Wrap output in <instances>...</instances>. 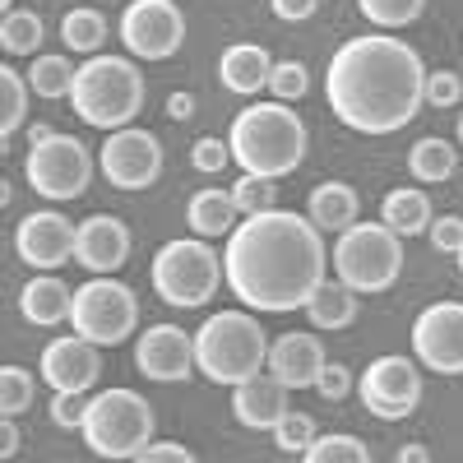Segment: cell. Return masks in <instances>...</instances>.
Segmentation results:
<instances>
[{
	"label": "cell",
	"mask_w": 463,
	"mask_h": 463,
	"mask_svg": "<svg viewBox=\"0 0 463 463\" xmlns=\"http://www.w3.org/2000/svg\"><path fill=\"white\" fill-rule=\"evenodd\" d=\"M135 463H195V454H190L181 440H158V445H144V454L135 458Z\"/></svg>",
	"instance_id": "cell-43"
},
{
	"label": "cell",
	"mask_w": 463,
	"mask_h": 463,
	"mask_svg": "<svg viewBox=\"0 0 463 463\" xmlns=\"http://www.w3.org/2000/svg\"><path fill=\"white\" fill-rule=\"evenodd\" d=\"M269 362V334L250 311H213L195 329V366L213 384H241Z\"/></svg>",
	"instance_id": "cell-5"
},
{
	"label": "cell",
	"mask_w": 463,
	"mask_h": 463,
	"mask_svg": "<svg viewBox=\"0 0 463 463\" xmlns=\"http://www.w3.org/2000/svg\"><path fill=\"white\" fill-rule=\"evenodd\" d=\"M316 394L329 399V403L347 399V394H353V371H347L343 362H325V371H320V380H316Z\"/></svg>",
	"instance_id": "cell-41"
},
{
	"label": "cell",
	"mask_w": 463,
	"mask_h": 463,
	"mask_svg": "<svg viewBox=\"0 0 463 463\" xmlns=\"http://www.w3.org/2000/svg\"><path fill=\"white\" fill-rule=\"evenodd\" d=\"M74 311V288L61 283V274H37L19 292V316L37 329H56Z\"/></svg>",
	"instance_id": "cell-22"
},
{
	"label": "cell",
	"mask_w": 463,
	"mask_h": 463,
	"mask_svg": "<svg viewBox=\"0 0 463 463\" xmlns=\"http://www.w3.org/2000/svg\"><path fill=\"white\" fill-rule=\"evenodd\" d=\"M427 102L440 107V111L458 107L463 102V74H454V70H427Z\"/></svg>",
	"instance_id": "cell-39"
},
{
	"label": "cell",
	"mask_w": 463,
	"mask_h": 463,
	"mask_svg": "<svg viewBox=\"0 0 463 463\" xmlns=\"http://www.w3.org/2000/svg\"><path fill=\"white\" fill-rule=\"evenodd\" d=\"M431 246L440 250V255H458V246H463V218L458 213H445V218H431Z\"/></svg>",
	"instance_id": "cell-42"
},
{
	"label": "cell",
	"mask_w": 463,
	"mask_h": 463,
	"mask_svg": "<svg viewBox=\"0 0 463 463\" xmlns=\"http://www.w3.org/2000/svg\"><path fill=\"white\" fill-rule=\"evenodd\" d=\"M74 246H80V222L56 209H37L14 227V255L37 274H61L65 264H74Z\"/></svg>",
	"instance_id": "cell-14"
},
{
	"label": "cell",
	"mask_w": 463,
	"mask_h": 463,
	"mask_svg": "<svg viewBox=\"0 0 463 463\" xmlns=\"http://www.w3.org/2000/svg\"><path fill=\"white\" fill-rule=\"evenodd\" d=\"M61 43H65L70 52H80V56H98L102 43H107V19H102V10H93V5L70 10V14L61 19Z\"/></svg>",
	"instance_id": "cell-28"
},
{
	"label": "cell",
	"mask_w": 463,
	"mask_h": 463,
	"mask_svg": "<svg viewBox=\"0 0 463 463\" xmlns=\"http://www.w3.org/2000/svg\"><path fill=\"white\" fill-rule=\"evenodd\" d=\"M89 417V394H52V427L56 431H84Z\"/></svg>",
	"instance_id": "cell-38"
},
{
	"label": "cell",
	"mask_w": 463,
	"mask_h": 463,
	"mask_svg": "<svg viewBox=\"0 0 463 463\" xmlns=\"http://www.w3.org/2000/svg\"><path fill=\"white\" fill-rule=\"evenodd\" d=\"M269 436H274L279 454H301L306 445L316 440V421L306 417V412H297V408H288V412H283V421H279V427L269 431Z\"/></svg>",
	"instance_id": "cell-37"
},
{
	"label": "cell",
	"mask_w": 463,
	"mask_h": 463,
	"mask_svg": "<svg viewBox=\"0 0 463 463\" xmlns=\"http://www.w3.org/2000/svg\"><path fill=\"white\" fill-rule=\"evenodd\" d=\"M269 93L279 102H297L311 93V70L301 61H274V74H269Z\"/></svg>",
	"instance_id": "cell-36"
},
{
	"label": "cell",
	"mask_w": 463,
	"mask_h": 463,
	"mask_svg": "<svg viewBox=\"0 0 463 463\" xmlns=\"http://www.w3.org/2000/svg\"><path fill=\"white\" fill-rule=\"evenodd\" d=\"M288 394L292 390L274 371H260V375H250L241 384H232V417H237L246 431H274L283 421V412L292 408Z\"/></svg>",
	"instance_id": "cell-19"
},
{
	"label": "cell",
	"mask_w": 463,
	"mask_h": 463,
	"mask_svg": "<svg viewBox=\"0 0 463 463\" xmlns=\"http://www.w3.org/2000/svg\"><path fill=\"white\" fill-rule=\"evenodd\" d=\"M325 232L292 209L246 213L241 227L227 232L222 283L241 297L246 311H306V301L329 279Z\"/></svg>",
	"instance_id": "cell-1"
},
{
	"label": "cell",
	"mask_w": 463,
	"mask_h": 463,
	"mask_svg": "<svg viewBox=\"0 0 463 463\" xmlns=\"http://www.w3.org/2000/svg\"><path fill=\"white\" fill-rule=\"evenodd\" d=\"M227 148L232 163L250 176H269L283 181L301 167L306 158V121L292 111V102H250L227 130Z\"/></svg>",
	"instance_id": "cell-3"
},
{
	"label": "cell",
	"mask_w": 463,
	"mask_h": 463,
	"mask_svg": "<svg viewBox=\"0 0 463 463\" xmlns=\"http://www.w3.org/2000/svg\"><path fill=\"white\" fill-rule=\"evenodd\" d=\"M269 10H274V19H283V24H306V19H316L320 0H269Z\"/></svg>",
	"instance_id": "cell-44"
},
{
	"label": "cell",
	"mask_w": 463,
	"mask_h": 463,
	"mask_svg": "<svg viewBox=\"0 0 463 463\" xmlns=\"http://www.w3.org/2000/svg\"><path fill=\"white\" fill-rule=\"evenodd\" d=\"M43 14L33 10H10L0 14V47H5V56H37V47H43Z\"/></svg>",
	"instance_id": "cell-29"
},
{
	"label": "cell",
	"mask_w": 463,
	"mask_h": 463,
	"mask_svg": "<svg viewBox=\"0 0 463 463\" xmlns=\"http://www.w3.org/2000/svg\"><path fill=\"white\" fill-rule=\"evenodd\" d=\"M357 10L366 14V24H375L380 33H394L421 19L427 0H357Z\"/></svg>",
	"instance_id": "cell-33"
},
{
	"label": "cell",
	"mask_w": 463,
	"mask_h": 463,
	"mask_svg": "<svg viewBox=\"0 0 463 463\" xmlns=\"http://www.w3.org/2000/svg\"><path fill=\"white\" fill-rule=\"evenodd\" d=\"M334 279H343L357 297L366 292H390L403 274V237L390 232L384 222H353L338 232V241L329 250Z\"/></svg>",
	"instance_id": "cell-6"
},
{
	"label": "cell",
	"mask_w": 463,
	"mask_h": 463,
	"mask_svg": "<svg viewBox=\"0 0 463 463\" xmlns=\"http://www.w3.org/2000/svg\"><path fill=\"white\" fill-rule=\"evenodd\" d=\"M431 218L436 213H431V200L421 185H399L380 200V222L390 232H399V237H421L431 227Z\"/></svg>",
	"instance_id": "cell-26"
},
{
	"label": "cell",
	"mask_w": 463,
	"mask_h": 463,
	"mask_svg": "<svg viewBox=\"0 0 463 463\" xmlns=\"http://www.w3.org/2000/svg\"><path fill=\"white\" fill-rule=\"evenodd\" d=\"M37 371L43 380L52 384V394H89L98 375H102V353L98 343L84 338V334H61L43 347V357H37Z\"/></svg>",
	"instance_id": "cell-17"
},
{
	"label": "cell",
	"mask_w": 463,
	"mask_h": 463,
	"mask_svg": "<svg viewBox=\"0 0 463 463\" xmlns=\"http://www.w3.org/2000/svg\"><path fill=\"white\" fill-rule=\"evenodd\" d=\"M185 227L195 232V237H204V241H213V237L227 241V232L237 227V204H232V190H213V185L195 190V195H190V204H185Z\"/></svg>",
	"instance_id": "cell-25"
},
{
	"label": "cell",
	"mask_w": 463,
	"mask_h": 463,
	"mask_svg": "<svg viewBox=\"0 0 463 463\" xmlns=\"http://www.w3.org/2000/svg\"><path fill=\"white\" fill-rule=\"evenodd\" d=\"M329 111L357 135H394L427 107V65L417 47L390 33L343 43L325 70Z\"/></svg>",
	"instance_id": "cell-2"
},
{
	"label": "cell",
	"mask_w": 463,
	"mask_h": 463,
	"mask_svg": "<svg viewBox=\"0 0 463 463\" xmlns=\"http://www.w3.org/2000/svg\"><path fill=\"white\" fill-rule=\"evenodd\" d=\"M70 325H74V334L93 338L98 347H116L139 329V297H135V288L116 283L111 274H93L84 288H74Z\"/></svg>",
	"instance_id": "cell-10"
},
{
	"label": "cell",
	"mask_w": 463,
	"mask_h": 463,
	"mask_svg": "<svg viewBox=\"0 0 463 463\" xmlns=\"http://www.w3.org/2000/svg\"><path fill=\"white\" fill-rule=\"evenodd\" d=\"M153 292H158L167 306H176V311H195V306H204L218 283H222V255L209 250L204 237H181V241H167L158 255H153Z\"/></svg>",
	"instance_id": "cell-8"
},
{
	"label": "cell",
	"mask_w": 463,
	"mask_h": 463,
	"mask_svg": "<svg viewBox=\"0 0 463 463\" xmlns=\"http://www.w3.org/2000/svg\"><path fill=\"white\" fill-rule=\"evenodd\" d=\"M80 436L98 458H139L153 440V403L135 390H102L89 399Z\"/></svg>",
	"instance_id": "cell-7"
},
{
	"label": "cell",
	"mask_w": 463,
	"mask_h": 463,
	"mask_svg": "<svg viewBox=\"0 0 463 463\" xmlns=\"http://www.w3.org/2000/svg\"><path fill=\"white\" fill-rule=\"evenodd\" d=\"M121 43L135 61H172L185 43V14L176 0H130L121 10Z\"/></svg>",
	"instance_id": "cell-12"
},
{
	"label": "cell",
	"mask_w": 463,
	"mask_h": 463,
	"mask_svg": "<svg viewBox=\"0 0 463 463\" xmlns=\"http://www.w3.org/2000/svg\"><path fill=\"white\" fill-rule=\"evenodd\" d=\"M306 218H311L320 232H338L343 227H353L362 218V195L347 181H325L311 190V200H306Z\"/></svg>",
	"instance_id": "cell-23"
},
{
	"label": "cell",
	"mask_w": 463,
	"mask_h": 463,
	"mask_svg": "<svg viewBox=\"0 0 463 463\" xmlns=\"http://www.w3.org/2000/svg\"><path fill=\"white\" fill-rule=\"evenodd\" d=\"M458 144H463V111H458Z\"/></svg>",
	"instance_id": "cell-50"
},
{
	"label": "cell",
	"mask_w": 463,
	"mask_h": 463,
	"mask_svg": "<svg viewBox=\"0 0 463 463\" xmlns=\"http://www.w3.org/2000/svg\"><path fill=\"white\" fill-rule=\"evenodd\" d=\"M232 163V148H227V139H195L190 144V167L195 172H204V176H218L222 167Z\"/></svg>",
	"instance_id": "cell-40"
},
{
	"label": "cell",
	"mask_w": 463,
	"mask_h": 463,
	"mask_svg": "<svg viewBox=\"0 0 463 463\" xmlns=\"http://www.w3.org/2000/svg\"><path fill=\"white\" fill-rule=\"evenodd\" d=\"M74 74H80V65H70L65 56H33V70H28V84L37 98H70L74 93Z\"/></svg>",
	"instance_id": "cell-31"
},
{
	"label": "cell",
	"mask_w": 463,
	"mask_h": 463,
	"mask_svg": "<svg viewBox=\"0 0 463 463\" xmlns=\"http://www.w3.org/2000/svg\"><path fill=\"white\" fill-rule=\"evenodd\" d=\"M408 172H412L417 185H440V181H449L458 172V148L449 139H440V135L417 139L408 148Z\"/></svg>",
	"instance_id": "cell-27"
},
{
	"label": "cell",
	"mask_w": 463,
	"mask_h": 463,
	"mask_svg": "<svg viewBox=\"0 0 463 463\" xmlns=\"http://www.w3.org/2000/svg\"><path fill=\"white\" fill-rule=\"evenodd\" d=\"M135 366L144 380L158 384H181L190 380L195 366V334H185L181 325H153L135 338Z\"/></svg>",
	"instance_id": "cell-16"
},
{
	"label": "cell",
	"mask_w": 463,
	"mask_h": 463,
	"mask_svg": "<svg viewBox=\"0 0 463 463\" xmlns=\"http://www.w3.org/2000/svg\"><path fill=\"white\" fill-rule=\"evenodd\" d=\"M126 260H130V227L116 213H93L80 222L74 264H84L89 274H116Z\"/></svg>",
	"instance_id": "cell-20"
},
{
	"label": "cell",
	"mask_w": 463,
	"mask_h": 463,
	"mask_svg": "<svg viewBox=\"0 0 463 463\" xmlns=\"http://www.w3.org/2000/svg\"><path fill=\"white\" fill-rule=\"evenodd\" d=\"M454 260H458V274H463V246H458V255H454Z\"/></svg>",
	"instance_id": "cell-51"
},
{
	"label": "cell",
	"mask_w": 463,
	"mask_h": 463,
	"mask_svg": "<svg viewBox=\"0 0 463 463\" xmlns=\"http://www.w3.org/2000/svg\"><path fill=\"white\" fill-rule=\"evenodd\" d=\"M14 10V0H0V14H10Z\"/></svg>",
	"instance_id": "cell-49"
},
{
	"label": "cell",
	"mask_w": 463,
	"mask_h": 463,
	"mask_svg": "<svg viewBox=\"0 0 463 463\" xmlns=\"http://www.w3.org/2000/svg\"><path fill=\"white\" fill-rule=\"evenodd\" d=\"M0 454H5V458L19 454V427H14V417H0Z\"/></svg>",
	"instance_id": "cell-46"
},
{
	"label": "cell",
	"mask_w": 463,
	"mask_h": 463,
	"mask_svg": "<svg viewBox=\"0 0 463 463\" xmlns=\"http://www.w3.org/2000/svg\"><path fill=\"white\" fill-rule=\"evenodd\" d=\"M357 316H362V301H357V292L347 288L343 279H325L320 292L306 301V320H311V329H320V334L347 329Z\"/></svg>",
	"instance_id": "cell-24"
},
{
	"label": "cell",
	"mask_w": 463,
	"mask_h": 463,
	"mask_svg": "<svg viewBox=\"0 0 463 463\" xmlns=\"http://www.w3.org/2000/svg\"><path fill=\"white\" fill-rule=\"evenodd\" d=\"M269 74H274V56H269L260 43H232L218 56V80H222L227 93L255 98V93L269 89Z\"/></svg>",
	"instance_id": "cell-21"
},
{
	"label": "cell",
	"mask_w": 463,
	"mask_h": 463,
	"mask_svg": "<svg viewBox=\"0 0 463 463\" xmlns=\"http://www.w3.org/2000/svg\"><path fill=\"white\" fill-rule=\"evenodd\" d=\"M412 357L421 371L463 375V301H436L412 320Z\"/></svg>",
	"instance_id": "cell-15"
},
{
	"label": "cell",
	"mask_w": 463,
	"mask_h": 463,
	"mask_svg": "<svg viewBox=\"0 0 463 463\" xmlns=\"http://www.w3.org/2000/svg\"><path fill=\"white\" fill-rule=\"evenodd\" d=\"M28 93H33V84L28 80H19V70H10V65H0V139H14L19 135V126L28 121Z\"/></svg>",
	"instance_id": "cell-30"
},
{
	"label": "cell",
	"mask_w": 463,
	"mask_h": 463,
	"mask_svg": "<svg viewBox=\"0 0 463 463\" xmlns=\"http://www.w3.org/2000/svg\"><path fill=\"white\" fill-rule=\"evenodd\" d=\"M93 153L74 135H47L43 144L28 148L24 158V181L43 195L47 204H70L93 185Z\"/></svg>",
	"instance_id": "cell-9"
},
{
	"label": "cell",
	"mask_w": 463,
	"mask_h": 463,
	"mask_svg": "<svg viewBox=\"0 0 463 463\" xmlns=\"http://www.w3.org/2000/svg\"><path fill=\"white\" fill-rule=\"evenodd\" d=\"M274 185H279V181L241 172V181L232 185V204H237L241 218H246V213H264V209H274Z\"/></svg>",
	"instance_id": "cell-35"
},
{
	"label": "cell",
	"mask_w": 463,
	"mask_h": 463,
	"mask_svg": "<svg viewBox=\"0 0 463 463\" xmlns=\"http://www.w3.org/2000/svg\"><path fill=\"white\" fill-rule=\"evenodd\" d=\"M144 74L135 65V56H89L74 74V93H70V107L84 126L93 130H126L135 126V116L144 111Z\"/></svg>",
	"instance_id": "cell-4"
},
{
	"label": "cell",
	"mask_w": 463,
	"mask_h": 463,
	"mask_svg": "<svg viewBox=\"0 0 463 463\" xmlns=\"http://www.w3.org/2000/svg\"><path fill=\"white\" fill-rule=\"evenodd\" d=\"M98 172L116 185V190H148L158 185L163 176V144L153 130L126 126V130H111L98 148Z\"/></svg>",
	"instance_id": "cell-13"
},
{
	"label": "cell",
	"mask_w": 463,
	"mask_h": 463,
	"mask_svg": "<svg viewBox=\"0 0 463 463\" xmlns=\"http://www.w3.org/2000/svg\"><path fill=\"white\" fill-rule=\"evenodd\" d=\"M306 463H371V445L362 436H347V431H329L316 436L311 445L301 449Z\"/></svg>",
	"instance_id": "cell-32"
},
{
	"label": "cell",
	"mask_w": 463,
	"mask_h": 463,
	"mask_svg": "<svg viewBox=\"0 0 463 463\" xmlns=\"http://www.w3.org/2000/svg\"><path fill=\"white\" fill-rule=\"evenodd\" d=\"M399 458H403V463H431V449H427V445H403Z\"/></svg>",
	"instance_id": "cell-47"
},
{
	"label": "cell",
	"mask_w": 463,
	"mask_h": 463,
	"mask_svg": "<svg viewBox=\"0 0 463 463\" xmlns=\"http://www.w3.org/2000/svg\"><path fill=\"white\" fill-rule=\"evenodd\" d=\"M357 399L380 421H403L421 403V362L417 357H375L357 375Z\"/></svg>",
	"instance_id": "cell-11"
},
{
	"label": "cell",
	"mask_w": 463,
	"mask_h": 463,
	"mask_svg": "<svg viewBox=\"0 0 463 463\" xmlns=\"http://www.w3.org/2000/svg\"><path fill=\"white\" fill-rule=\"evenodd\" d=\"M47 135H52V130H47V126H33V130H28V144H43V139H47Z\"/></svg>",
	"instance_id": "cell-48"
},
{
	"label": "cell",
	"mask_w": 463,
	"mask_h": 463,
	"mask_svg": "<svg viewBox=\"0 0 463 463\" xmlns=\"http://www.w3.org/2000/svg\"><path fill=\"white\" fill-rule=\"evenodd\" d=\"M33 371H24V366H0V417H24L28 408H33Z\"/></svg>",
	"instance_id": "cell-34"
},
{
	"label": "cell",
	"mask_w": 463,
	"mask_h": 463,
	"mask_svg": "<svg viewBox=\"0 0 463 463\" xmlns=\"http://www.w3.org/2000/svg\"><path fill=\"white\" fill-rule=\"evenodd\" d=\"M167 116L172 121H190V116H195V98L190 93H167Z\"/></svg>",
	"instance_id": "cell-45"
},
{
	"label": "cell",
	"mask_w": 463,
	"mask_h": 463,
	"mask_svg": "<svg viewBox=\"0 0 463 463\" xmlns=\"http://www.w3.org/2000/svg\"><path fill=\"white\" fill-rule=\"evenodd\" d=\"M325 362L329 357H325V343L316 338V329H288L279 338H269L264 371H274L288 390H316Z\"/></svg>",
	"instance_id": "cell-18"
}]
</instances>
